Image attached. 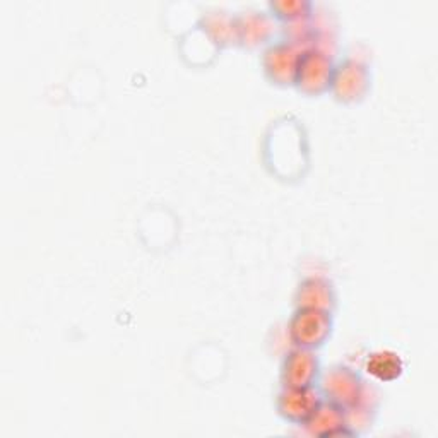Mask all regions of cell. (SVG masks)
Wrapping results in <instances>:
<instances>
[{
  "mask_svg": "<svg viewBox=\"0 0 438 438\" xmlns=\"http://www.w3.org/2000/svg\"><path fill=\"white\" fill-rule=\"evenodd\" d=\"M401 358H399L395 352L382 351L372 355V358L368 359V372H372L373 375L379 377L382 380H389L397 377L401 373Z\"/></svg>",
  "mask_w": 438,
  "mask_h": 438,
  "instance_id": "obj_1",
  "label": "cell"
},
{
  "mask_svg": "<svg viewBox=\"0 0 438 438\" xmlns=\"http://www.w3.org/2000/svg\"><path fill=\"white\" fill-rule=\"evenodd\" d=\"M329 63L319 53H308L303 59V74L307 77V83L320 84V81L326 79Z\"/></svg>",
  "mask_w": 438,
  "mask_h": 438,
  "instance_id": "obj_2",
  "label": "cell"
},
{
  "mask_svg": "<svg viewBox=\"0 0 438 438\" xmlns=\"http://www.w3.org/2000/svg\"><path fill=\"white\" fill-rule=\"evenodd\" d=\"M297 327H308V329H303L300 330V332H297L298 339H303V341H315L317 337L322 334V329L326 326H323V319L322 317H315V313L313 312H308L305 313L303 319L298 320Z\"/></svg>",
  "mask_w": 438,
  "mask_h": 438,
  "instance_id": "obj_3",
  "label": "cell"
},
{
  "mask_svg": "<svg viewBox=\"0 0 438 438\" xmlns=\"http://www.w3.org/2000/svg\"><path fill=\"white\" fill-rule=\"evenodd\" d=\"M272 10L283 17H301L310 12V3L303 0H281L270 3Z\"/></svg>",
  "mask_w": 438,
  "mask_h": 438,
  "instance_id": "obj_4",
  "label": "cell"
}]
</instances>
